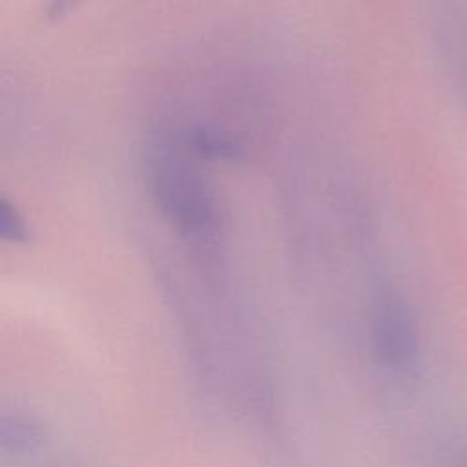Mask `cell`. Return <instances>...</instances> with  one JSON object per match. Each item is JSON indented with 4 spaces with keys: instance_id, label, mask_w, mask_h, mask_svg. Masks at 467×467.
Masks as SVG:
<instances>
[{
    "instance_id": "5",
    "label": "cell",
    "mask_w": 467,
    "mask_h": 467,
    "mask_svg": "<svg viewBox=\"0 0 467 467\" xmlns=\"http://www.w3.org/2000/svg\"><path fill=\"white\" fill-rule=\"evenodd\" d=\"M0 235L4 241L15 244L26 243L29 237V228L24 215L7 197H4L0 202Z\"/></svg>"
},
{
    "instance_id": "1",
    "label": "cell",
    "mask_w": 467,
    "mask_h": 467,
    "mask_svg": "<svg viewBox=\"0 0 467 467\" xmlns=\"http://www.w3.org/2000/svg\"><path fill=\"white\" fill-rule=\"evenodd\" d=\"M190 137L162 131L144 150L146 186L153 204L190 248L213 261L223 243L217 195L199 168Z\"/></svg>"
},
{
    "instance_id": "4",
    "label": "cell",
    "mask_w": 467,
    "mask_h": 467,
    "mask_svg": "<svg viewBox=\"0 0 467 467\" xmlns=\"http://www.w3.org/2000/svg\"><path fill=\"white\" fill-rule=\"evenodd\" d=\"M40 441V429L26 418L11 416L2 421V447L11 452L31 451Z\"/></svg>"
},
{
    "instance_id": "3",
    "label": "cell",
    "mask_w": 467,
    "mask_h": 467,
    "mask_svg": "<svg viewBox=\"0 0 467 467\" xmlns=\"http://www.w3.org/2000/svg\"><path fill=\"white\" fill-rule=\"evenodd\" d=\"M431 31L445 75L467 106V4L463 0H432Z\"/></svg>"
},
{
    "instance_id": "6",
    "label": "cell",
    "mask_w": 467,
    "mask_h": 467,
    "mask_svg": "<svg viewBox=\"0 0 467 467\" xmlns=\"http://www.w3.org/2000/svg\"><path fill=\"white\" fill-rule=\"evenodd\" d=\"M82 0H47V16L49 18H60L66 13H69L73 7H77Z\"/></svg>"
},
{
    "instance_id": "2",
    "label": "cell",
    "mask_w": 467,
    "mask_h": 467,
    "mask_svg": "<svg viewBox=\"0 0 467 467\" xmlns=\"http://www.w3.org/2000/svg\"><path fill=\"white\" fill-rule=\"evenodd\" d=\"M370 330L378 363L392 374H410L418 363V330L407 303L392 290L378 296Z\"/></svg>"
}]
</instances>
